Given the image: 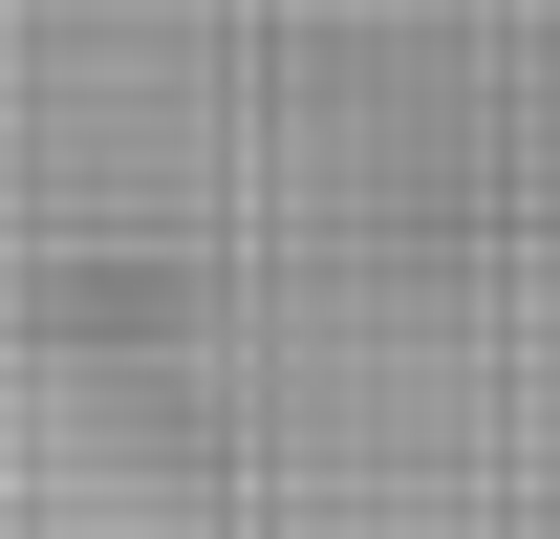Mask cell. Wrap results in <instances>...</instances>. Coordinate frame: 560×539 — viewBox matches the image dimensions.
<instances>
[{"label":"cell","mask_w":560,"mask_h":539,"mask_svg":"<svg viewBox=\"0 0 560 539\" xmlns=\"http://www.w3.org/2000/svg\"><path fill=\"white\" fill-rule=\"evenodd\" d=\"M0 0V324L86 345V539H560V0Z\"/></svg>","instance_id":"cell-1"}]
</instances>
